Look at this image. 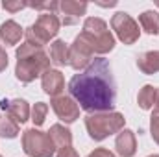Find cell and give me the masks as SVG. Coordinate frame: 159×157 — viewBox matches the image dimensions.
<instances>
[{"instance_id": "2e32d148", "label": "cell", "mask_w": 159, "mask_h": 157, "mask_svg": "<svg viewBox=\"0 0 159 157\" xmlns=\"http://www.w3.org/2000/svg\"><path fill=\"white\" fill-rule=\"evenodd\" d=\"M137 67L143 74L159 72V50H150V52L137 56Z\"/></svg>"}, {"instance_id": "603a6c76", "label": "cell", "mask_w": 159, "mask_h": 157, "mask_svg": "<svg viewBox=\"0 0 159 157\" xmlns=\"http://www.w3.org/2000/svg\"><path fill=\"white\" fill-rule=\"evenodd\" d=\"M2 6H4V9H6V11H9V13H17V11L24 9V7H28V2H20V0H7V2H4Z\"/></svg>"}, {"instance_id": "e0dca14e", "label": "cell", "mask_w": 159, "mask_h": 157, "mask_svg": "<svg viewBox=\"0 0 159 157\" xmlns=\"http://www.w3.org/2000/svg\"><path fill=\"white\" fill-rule=\"evenodd\" d=\"M50 61L56 67H65L69 65V44L65 41L57 39L50 44Z\"/></svg>"}, {"instance_id": "d4e9b609", "label": "cell", "mask_w": 159, "mask_h": 157, "mask_svg": "<svg viewBox=\"0 0 159 157\" xmlns=\"http://www.w3.org/2000/svg\"><path fill=\"white\" fill-rule=\"evenodd\" d=\"M56 157H80L78 152L72 148V146H69V148H63V150H57V155Z\"/></svg>"}, {"instance_id": "8992f818", "label": "cell", "mask_w": 159, "mask_h": 157, "mask_svg": "<svg viewBox=\"0 0 159 157\" xmlns=\"http://www.w3.org/2000/svg\"><path fill=\"white\" fill-rule=\"evenodd\" d=\"M22 150L28 157H54L56 154L50 135L37 128H28L22 131Z\"/></svg>"}, {"instance_id": "7c38bea8", "label": "cell", "mask_w": 159, "mask_h": 157, "mask_svg": "<svg viewBox=\"0 0 159 157\" xmlns=\"http://www.w3.org/2000/svg\"><path fill=\"white\" fill-rule=\"evenodd\" d=\"M115 150L120 157H133L137 152V139L131 129H122L115 139Z\"/></svg>"}, {"instance_id": "484cf974", "label": "cell", "mask_w": 159, "mask_h": 157, "mask_svg": "<svg viewBox=\"0 0 159 157\" xmlns=\"http://www.w3.org/2000/svg\"><path fill=\"white\" fill-rule=\"evenodd\" d=\"M7 63H9L7 54H6V50H2V48H0V72L7 69Z\"/></svg>"}, {"instance_id": "ac0fdd59", "label": "cell", "mask_w": 159, "mask_h": 157, "mask_svg": "<svg viewBox=\"0 0 159 157\" xmlns=\"http://www.w3.org/2000/svg\"><path fill=\"white\" fill-rule=\"evenodd\" d=\"M139 22H141V28L148 35H157L159 34V13L157 11H154V9L143 11L139 15Z\"/></svg>"}, {"instance_id": "7402d4cb", "label": "cell", "mask_w": 159, "mask_h": 157, "mask_svg": "<svg viewBox=\"0 0 159 157\" xmlns=\"http://www.w3.org/2000/svg\"><path fill=\"white\" fill-rule=\"evenodd\" d=\"M150 133H152L154 141L159 137V107H154V111H152V117H150Z\"/></svg>"}, {"instance_id": "44dd1931", "label": "cell", "mask_w": 159, "mask_h": 157, "mask_svg": "<svg viewBox=\"0 0 159 157\" xmlns=\"http://www.w3.org/2000/svg\"><path fill=\"white\" fill-rule=\"evenodd\" d=\"M46 113H48V105H46L44 102H37V104H34L30 120L34 122L35 128H39V126L44 124V120H46Z\"/></svg>"}, {"instance_id": "ba28073f", "label": "cell", "mask_w": 159, "mask_h": 157, "mask_svg": "<svg viewBox=\"0 0 159 157\" xmlns=\"http://www.w3.org/2000/svg\"><path fill=\"white\" fill-rule=\"evenodd\" d=\"M93 57H94V52L89 46V43L81 35H76V39L69 46V65L80 72V70H85L91 65Z\"/></svg>"}, {"instance_id": "6da1fadb", "label": "cell", "mask_w": 159, "mask_h": 157, "mask_svg": "<svg viewBox=\"0 0 159 157\" xmlns=\"http://www.w3.org/2000/svg\"><path fill=\"white\" fill-rule=\"evenodd\" d=\"M69 92L87 115L113 111L117 102V83L111 63L104 57H94L85 70L70 78Z\"/></svg>"}, {"instance_id": "d6986e66", "label": "cell", "mask_w": 159, "mask_h": 157, "mask_svg": "<svg viewBox=\"0 0 159 157\" xmlns=\"http://www.w3.org/2000/svg\"><path fill=\"white\" fill-rule=\"evenodd\" d=\"M156 89L157 87H154V85H144L141 91H139V94H137V104H139V107L141 109H154L156 107Z\"/></svg>"}, {"instance_id": "4316f807", "label": "cell", "mask_w": 159, "mask_h": 157, "mask_svg": "<svg viewBox=\"0 0 159 157\" xmlns=\"http://www.w3.org/2000/svg\"><path fill=\"white\" fill-rule=\"evenodd\" d=\"M156 107H159V87L156 89Z\"/></svg>"}, {"instance_id": "277c9868", "label": "cell", "mask_w": 159, "mask_h": 157, "mask_svg": "<svg viewBox=\"0 0 159 157\" xmlns=\"http://www.w3.org/2000/svg\"><path fill=\"white\" fill-rule=\"evenodd\" d=\"M83 39L89 43V46L93 48L94 54L104 56L107 52H111L115 48V37L109 32L106 20L98 19V17H89L83 22V30L80 34Z\"/></svg>"}, {"instance_id": "cb8c5ba5", "label": "cell", "mask_w": 159, "mask_h": 157, "mask_svg": "<svg viewBox=\"0 0 159 157\" xmlns=\"http://www.w3.org/2000/svg\"><path fill=\"white\" fill-rule=\"evenodd\" d=\"M87 157H117L113 152H109V150H106V148H96L94 152H91Z\"/></svg>"}, {"instance_id": "5b68a950", "label": "cell", "mask_w": 159, "mask_h": 157, "mask_svg": "<svg viewBox=\"0 0 159 157\" xmlns=\"http://www.w3.org/2000/svg\"><path fill=\"white\" fill-rule=\"evenodd\" d=\"M59 26H61V20L56 13H41L37 17V20L30 28H26L24 39L32 46L43 48L44 44L50 43V39H54L57 35Z\"/></svg>"}, {"instance_id": "f1b7e54d", "label": "cell", "mask_w": 159, "mask_h": 157, "mask_svg": "<svg viewBox=\"0 0 159 157\" xmlns=\"http://www.w3.org/2000/svg\"><path fill=\"white\" fill-rule=\"evenodd\" d=\"M156 6H157V7H159V0H157V2H156Z\"/></svg>"}, {"instance_id": "30bf717a", "label": "cell", "mask_w": 159, "mask_h": 157, "mask_svg": "<svg viewBox=\"0 0 159 157\" xmlns=\"http://www.w3.org/2000/svg\"><path fill=\"white\" fill-rule=\"evenodd\" d=\"M87 2H76V0H61L59 2V11L63 15L61 22L65 26H72L80 20L81 15H85L87 11Z\"/></svg>"}, {"instance_id": "4fadbf2b", "label": "cell", "mask_w": 159, "mask_h": 157, "mask_svg": "<svg viewBox=\"0 0 159 157\" xmlns=\"http://www.w3.org/2000/svg\"><path fill=\"white\" fill-rule=\"evenodd\" d=\"M6 115L9 118H13L17 124H24L30 120V115H32V109L28 105L26 100L22 98H15V100H9L7 104V109H6Z\"/></svg>"}, {"instance_id": "9c48e42d", "label": "cell", "mask_w": 159, "mask_h": 157, "mask_svg": "<svg viewBox=\"0 0 159 157\" xmlns=\"http://www.w3.org/2000/svg\"><path fill=\"white\" fill-rule=\"evenodd\" d=\"M50 105H52L56 117L59 118L61 122H65V124H72V122H76L80 118L78 102L72 96H69V94H61V96L52 98Z\"/></svg>"}, {"instance_id": "7a4b0ae2", "label": "cell", "mask_w": 159, "mask_h": 157, "mask_svg": "<svg viewBox=\"0 0 159 157\" xmlns=\"http://www.w3.org/2000/svg\"><path fill=\"white\" fill-rule=\"evenodd\" d=\"M15 56H17L15 76L20 83H32L35 78L43 76L46 70H50L52 61H50V56L43 48L24 43L17 48Z\"/></svg>"}, {"instance_id": "8fae6325", "label": "cell", "mask_w": 159, "mask_h": 157, "mask_svg": "<svg viewBox=\"0 0 159 157\" xmlns=\"http://www.w3.org/2000/svg\"><path fill=\"white\" fill-rule=\"evenodd\" d=\"M41 85H43V91L48 96L56 98V96H61V92L65 91V78L59 70L50 69L41 76Z\"/></svg>"}, {"instance_id": "5bb4252c", "label": "cell", "mask_w": 159, "mask_h": 157, "mask_svg": "<svg viewBox=\"0 0 159 157\" xmlns=\"http://www.w3.org/2000/svg\"><path fill=\"white\" fill-rule=\"evenodd\" d=\"M24 37V30L20 28L19 22L15 20H6L0 24V39L9 46H15L17 43H20V39Z\"/></svg>"}, {"instance_id": "3957f363", "label": "cell", "mask_w": 159, "mask_h": 157, "mask_svg": "<svg viewBox=\"0 0 159 157\" xmlns=\"http://www.w3.org/2000/svg\"><path fill=\"white\" fill-rule=\"evenodd\" d=\"M126 118L119 111H106V113H93L85 117V129L89 137L96 142L107 139L109 135L120 133L124 129Z\"/></svg>"}, {"instance_id": "52a82bcc", "label": "cell", "mask_w": 159, "mask_h": 157, "mask_svg": "<svg viewBox=\"0 0 159 157\" xmlns=\"http://www.w3.org/2000/svg\"><path fill=\"white\" fill-rule=\"evenodd\" d=\"M111 28L115 30L117 37H119L124 44H133L139 41L141 35V30H139V24L137 20L128 15L126 11H119L111 17Z\"/></svg>"}, {"instance_id": "9a60e30c", "label": "cell", "mask_w": 159, "mask_h": 157, "mask_svg": "<svg viewBox=\"0 0 159 157\" xmlns=\"http://www.w3.org/2000/svg\"><path fill=\"white\" fill-rule=\"evenodd\" d=\"M56 146V150H63V148H69L72 144V131L63 126V124H54L50 128V131H46Z\"/></svg>"}, {"instance_id": "83f0119b", "label": "cell", "mask_w": 159, "mask_h": 157, "mask_svg": "<svg viewBox=\"0 0 159 157\" xmlns=\"http://www.w3.org/2000/svg\"><path fill=\"white\" fill-rule=\"evenodd\" d=\"M148 157H159L157 154H152V155H148Z\"/></svg>"}, {"instance_id": "f546056e", "label": "cell", "mask_w": 159, "mask_h": 157, "mask_svg": "<svg viewBox=\"0 0 159 157\" xmlns=\"http://www.w3.org/2000/svg\"><path fill=\"white\" fill-rule=\"evenodd\" d=\"M156 142H157V144H159V137H157V139H156Z\"/></svg>"}, {"instance_id": "ffe728a7", "label": "cell", "mask_w": 159, "mask_h": 157, "mask_svg": "<svg viewBox=\"0 0 159 157\" xmlns=\"http://www.w3.org/2000/svg\"><path fill=\"white\" fill-rule=\"evenodd\" d=\"M17 135H19V124L13 118H9L7 115L0 117V137H4V139H15Z\"/></svg>"}, {"instance_id": "4dcf8cb0", "label": "cell", "mask_w": 159, "mask_h": 157, "mask_svg": "<svg viewBox=\"0 0 159 157\" xmlns=\"http://www.w3.org/2000/svg\"><path fill=\"white\" fill-rule=\"evenodd\" d=\"M0 157H2V155H0Z\"/></svg>"}]
</instances>
